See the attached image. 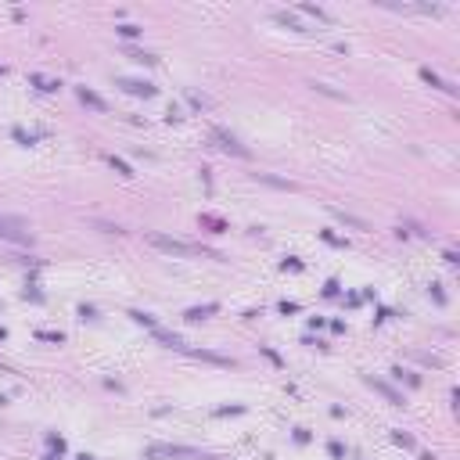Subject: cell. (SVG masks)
Listing matches in <instances>:
<instances>
[{
	"label": "cell",
	"instance_id": "obj_1",
	"mask_svg": "<svg viewBox=\"0 0 460 460\" xmlns=\"http://www.w3.org/2000/svg\"><path fill=\"white\" fill-rule=\"evenodd\" d=\"M148 244H155L158 252L180 255V259H191V255H212V259H220L216 252L202 248V244H191V241H180V237H165V234H148Z\"/></svg>",
	"mask_w": 460,
	"mask_h": 460
},
{
	"label": "cell",
	"instance_id": "obj_2",
	"mask_svg": "<svg viewBox=\"0 0 460 460\" xmlns=\"http://www.w3.org/2000/svg\"><path fill=\"white\" fill-rule=\"evenodd\" d=\"M144 460H202L194 446H176V442H151L144 450Z\"/></svg>",
	"mask_w": 460,
	"mask_h": 460
},
{
	"label": "cell",
	"instance_id": "obj_3",
	"mask_svg": "<svg viewBox=\"0 0 460 460\" xmlns=\"http://www.w3.org/2000/svg\"><path fill=\"white\" fill-rule=\"evenodd\" d=\"M209 137L216 141V148H223V151H227V155H237V158H252V151L244 148V144L237 141L234 133H227L223 126H212V133H209Z\"/></svg>",
	"mask_w": 460,
	"mask_h": 460
},
{
	"label": "cell",
	"instance_id": "obj_4",
	"mask_svg": "<svg viewBox=\"0 0 460 460\" xmlns=\"http://www.w3.org/2000/svg\"><path fill=\"white\" fill-rule=\"evenodd\" d=\"M0 241H11V244H33L29 223H22V220H0Z\"/></svg>",
	"mask_w": 460,
	"mask_h": 460
},
{
	"label": "cell",
	"instance_id": "obj_5",
	"mask_svg": "<svg viewBox=\"0 0 460 460\" xmlns=\"http://www.w3.org/2000/svg\"><path fill=\"white\" fill-rule=\"evenodd\" d=\"M115 86H122V90H126V94H133V97H155V94H158V86H151L148 79H126V76H119Z\"/></svg>",
	"mask_w": 460,
	"mask_h": 460
},
{
	"label": "cell",
	"instance_id": "obj_6",
	"mask_svg": "<svg viewBox=\"0 0 460 460\" xmlns=\"http://www.w3.org/2000/svg\"><path fill=\"white\" fill-rule=\"evenodd\" d=\"M76 97H79L83 104H86V108H94V112H108V101H104L101 94H94V90H90V86H76Z\"/></svg>",
	"mask_w": 460,
	"mask_h": 460
},
{
	"label": "cell",
	"instance_id": "obj_7",
	"mask_svg": "<svg viewBox=\"0 0 460 460\" xmlns=\"http://www.w3.org/2000/svg\"><path fill=\"white\" fill-rule=\"evenodd\" d=\"M151 334H155V342H162L165 349H176V352H187V342H183L180 334H173V331H162V327H155V331H151Z\"/></svg>",
	"mask_w": 460,
	"mask_h": 460
},
{
	"label": "cell",
	"instance_id": "obj_8",
	"mask_svg": "<svg viewBox=\"0 0 460 460\" xmlns=\"http://www.w3.org/2000/svg\"><path fill=\"white\" fill-rule=\"evenodd\" d=\"M367 385H371L374 392H381V395H385V399H388L392 406H403V403H406V399H403V395L395 392L392 385H385V381H378V378H367Z\"/></svg>",
	"mask_w": 460,
	"mask_h": 460
},
{
	"label": "cell",
	"instance_id": "obj_9",
	"mask_svg": "<svg viewBox=\"0 0 460 460\" xmlns=\"http://www.w3.org/2000/svg\"><path fill=\"white\" fill-rule=\"evenodd\" d=\"M212 313H220V302H209V306H194V309L183 313V320H191V324H198V320H205Z\"/></svg>",
	"mask_w": 460,
	"mask_h": 460
},
{
	"label": "cell",
	"instance_id": "obj_10",
	"mask_svg": "<svg viewBox=\"0 0 460 460\" xmlns=\"http://www.w3.org/2000/svg\"><path fill=\"white\" fill-rule=\"evenodd\" d=\"M29 83H33L36 90H43V94H58L61 90L58 79H47V76H40V72H29Z\"/></svg>",
	"mask_w": 460,
	"mask_h": 460
},
{
	"label": "cell",
	"instance_id": "obj_11",
	"mask_svg": "<svg viewBox=\"0 0 460 460\" xmlns=\"http://www.w3.org/2000/svg\"><path fill=\"white\" fill-rule=\"evenodd\" d=\"M421 79H424V83H432L435 90H446V94H457V86H453V83H446L442 76H435L432 69H421Z\"/></svg>",
	"mask_w": 460,
	"mask_h": 460
},
{
	"label": "cell",
	"instance_id": "obj_12",
	"mask_svg": "<svg viewBox=\"0 0 460 460\" xmlns=\"http://www.w3.org/2000/svg\"><path fill=\"white\" fill-rule=\"evenodd\" d=\"M273 22H281V25H288V29H295V33H309L295 14H288V11H273Z\"/></svg>",
	"mask_w": 460,
	"mask_h": 460
},
{
	"label": "cell",
	"instance_id": "obj_13",
	"mask_svg": "<svg viewBox=\"0 0 460 460\" xmlns=\"http://www.w3.org/2000/svg\"><path fill=\"white\" fill-rule=\"evenodd\" d=\"M108 165H112V169H115L119 176H126V180L133 176V165H130V162H122L119 155H108Z\"/></svg>",
	"mask_w": 460,
	"mask_h": 460
},
{
	"label": "cell",
	"instance_id": "obj_14",
	"mask_svg": "<svg viewBox=\"0 0 460 460\" xmlns=\"http://www.w3.org/2000/svg\"><path fill=\"white\" fill-rule=\"evenodd\" d=\"M299 11H302V14H313L316 22H331V14H327L324 7H316V4H299Z\"/></svg>",
	"mask_w": 460,
	"mask_h": 460
},
{
	"label": "cell",
	"instance_id": "obj_15",
	"mask_svg": "<svg viewBox=\"0 0 460 460\" xmlns=\"http://www.w3.org/2000/svg\"><path fill=\"white\" fill-rule=\"evenodd\" d=\"M126 58H133L137 65H158V58L148 54V51H126Z\"/></svg>",
	"mask_w": 460,
	"mask_h": 460
},
{
	"label": "cell",
	"instance_id": "obj_16",
	"mask_svg": "<svg viewBox=\"0 0 460 460\" xmlns=\"http://www.w3.org/2000/svg\"><path fill=\"white\" fill-rule=\"evenodd\" d=\"M130 316L137 320V324H144V327H151V331H155V327H158V320H155V316H151V313H141V309H130Z\"/></svg>",
	"mask_w": 460,
	"mask_h": 460
},
{
	"label": "cell",
	"instance_id": "obj_17",
	"mask_svg": "<svg viewBox=\"0 0 460 460\" xmlns=\"http://www.w3.org/2000/svg\"><path fill=\"white\" fill-rule=\"evenodd\" d=\"M255 180L270 183V187H284V191H291V187H295V183H288V180H277V176H270V173H255Z\"/></svg>",
	"mask_w": 460,
	"mask_h": 460
},
{
	"label": "cell",
	"instance_id": "obj_18",
	"mask_svg": "<svg viewBox=\"0 0 460 460\" xmlns=\"http://www.w3.org/2000/svg\"><path fill=\"white\" fill-rule=\"evenodd\" d=\"M115 33H119L122 40H133V36H141L144 29H141V25H130V22H126V25H115Z\"/></svg>",
	"mask_w": 460,
	"mask_h": 460
},
{
	"label": "cell",
	"instance_id": "obj_19",
	"mask_svg": "<svg viewBox=\"0 0 460 460\" xmlns=\"http://www.w3.org/2000/svg\"><path fill=\"white\" fill-rule=\"evenodd\" d=\"M36 338H40V342H54V345H61V342H65V334H61V331H36Z\"/></svg>",
	"mask_w": 460,
	"mask_h": 460
},
{
	"label": "cell",
	"instance_id": "obj_20",
	"mask_svg": "<svg viewBox=\"0 0 460 460\" xmlns=\"http://www.w3.org/2000/svg\"><path fill=\"white\" fill-rule=\"evenodd\" d=\"M11 137H14L18 144H25V148H29V144H36V137H33V133H25V130H18V126L11 130Z\"/></svg>",
	"mask_w": 460,
	"mask_h": 460
},
{
	"label": "cell",
	"instance_id": "obj_21",
	"mask_svg": "<svg viewBox=\"0 0 460 460\" xmlns=\"http://www.w3.org/2000/svg\"><path fill=\"white\" fill-rule=\"evenodd\" d=\"M327 453H331L334 460H342V457H345V446H342L338 439H331V442H327Z\"/></svg>",
	"mask_w": 460,
	"mask_h": 460
},
{
	"label": "cell",
	"instance_id": "obj_22",
	"mask_svg": "<svg viewBox=\"0 0 460 460\" xmlns=\"http://www.w3.org/2000/svg\"><path fill=\"white\" fill-rule=\"evenodd\" d=\"M259 349H263V356H266V360H270L273 367H284V360H281V356H277V352H273L270 345H259Z\"/></svg>",
	"mask_w": 460,
	"mask_h": 460
},
{
	"label": "cell",
	"instance_id": "obj_23",
	"mask_svg": "<svg viewBox=\"0 0 460 460\" xmlns=\"http://www.w3.org/2000/svg\"><path fill=\"white\" fill-rule=\"evenodd\" d=\"M392 442H395V446H413V435H406V432H392Z\"/></svg>",
	"mask_w": 460,
	"mask_h": 460
},
{
	"label": "cell",
	"instance_id": "obj_24",
	"mask_svg": "<svg viewBox=\"0 0 460 460\" xmlns=\"http://www.w3.org/2000/svg\"><path fill=\"white\" fill-rule=\"evenodd\" d=\"M299 309H302V306H299V302H291V299L281 302V313H284V316H288V313H299Z\"/></svg>",
	"mask_w": 460,
	"mask_h": 460
},
{
	"label": "cell",
	"instance_id": "obj_25",
	"mask_svg": "<svg viewBox=\"0 0 460 460\" xmlns=\"http://www.w3.org/2000/svg\"><path fill=\"white\" fill-rule=\"evenodd\" d=\"M230 413H244V406H223V410H216V417H230Z\"/></svg>",
	"mask_w": 460,
	"mask_h": 460
},
{
	"label": "cell",
	"instance_id": "obj_26",
	"mask_svg": "<svg viewBox=\"0 0 460 460\" xmlns=\"http://www.w3.org/2000/svg\"><path fill=\"white\" fill-rule=\"evenodd\" d=\"M281 266H284V270H295V273L302 270V263H299V259H295V255H291V259H284V263H281Z\"/></svg>",
	"mask_w": 460,
	"mask_h": 460
},
{
	"label": "cell",
	"instance_id": "obj_27",
	"mask_svg": "<svg viewBox=\"0 0 460 460\" xmlns=\"http://www.w3.org/2000/svg\"><path fill=\"white\" fill-rule=\"evenodd\" d=\"M320 237H324L327 244H338V248H345V241H342V237H334V234H327V230H324V234H320Z\"/></svg>",
	"mask_w": 460,
	"mask_h": 460
},
{
	"label": "cell",
	"instance_id": "obj_28",
	"mask_svg": "<svg viewBox=\"0 0 460 460\" xmlns=\"http://www.w3.org/2000/svg\"><path fill=\"white\" fill-rule=\"evenodd\" d=\"M324 295H327V299H334V295H338V281H327V288H324Z\"/></svg>",
	"mask_w": 460,
	"mask_h": 460
},
{
	"label": "cell",
	"instance_id": "obj_29",
	"mask_svg": "<svg viewBox=\"0 0 460 460\" xmlns=\"http://www.w3.org/2000/svg\"><path fill=\"white\" fill-rule=\"evenodd\" d=\"M94 313H97L94 306H79V316H83V320H94Z\"/></svg>",
	"mask_w": 460,
	"mask_h": 460
},
{
	"label": "cell",
	"instance_id": "obj_30",
	"mask_svg": "<svg viewBox=\"0 0 460 460\" xmlns=\"http://www.w3.org/2000/svg\"><path fill=\"white\" fill-rule=\"evenodd\" d=\"M295 442H309V432H306V428H295Z\"/></svg>",
	"mask_w": 460,
	"mask_h": 460
},
{
	"label": "cell",
	"instance_id": "obj_31",
	"mask_svg": "<svg viewBox=\"0 0 460 460\" xmlns=\"http://www.w3.org/2000/svg\"><path fill=\"white\" fill-rule=\"evenodd\" d=\"M4 338H7V331H4V327H0V342H4Z\"/></svg>",
	"mask_w": 460,
	"mask_h": 460
},
{
	"label": "cell",
	"instance_id": "obj_32",
	"mask_svg": "<svg viewBox=\"0 0 460 460\" xmlns=\"http://www.w3.org/2000/svg\"><path fill=\"white\" fill-rule=\"evenodd\" d=\"M4 72H7V69H4V65H0V76H4Z\"/></svg>",
	"mask_w": 460,
	"mask_h": 460
}]
</instances>
